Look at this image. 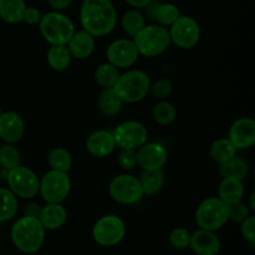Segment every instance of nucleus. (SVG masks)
<instances>
[{
    "label": "nucleus",
    "mask_w": 255,
    "mask_h": 255,
    "mask_svg": "<svg viewBox=\"0 0 255 255\" xmlns=\"http://www.w3.org/2000/svg\"><path fill=\"white\" fill-rule=\"evenodd\" d=\"M152 117L161 126H169L177 119V109L172 102L159 100L152 109Z\"/></svg>",
    "instance_id": "obj_30"
},
{
    "label": "nucleus",
    "mask_w": 255,
    "mask_h": 255,
    "mask_svg": "<svg viewBox=\"0 0 255 255\" xmlns=\"http://www.w3.org/2000/svg\"><path fill=\"white\" fill-rule=\"evenodd\" d=\"M25 134L24 119L15 111L1 112L0 115V138L4 143L15 144Z\"/></svg>",
    "instance_id": "obj_16"
},
{
    "label": "nucleus",
    "mask_w": 255,
    "mask_h": 255,
    "mask_svg": "<svg viewBox=\"0 0 255 255\" xmlns=\"http://www.w3.org/2000/svg\"><path fill=\"white\" fill-rule=\"evenodd\" d=\"M228 139L236 149H249L255 144V121L251 117H241L229 127Z\"/></svg>",
    "instance_id": "obj_15"
},
{
    "label": "nucleus",
    "mask_w": 255,
    "mask_h": 255,
    "mask_svg": "<svg viewBox=\"0 0 255 255\" xmlns=\"http://www.w3.org/2000/svg\"><path fill=\"white\" fill-rule=\"evenodd\" d=\"M46 61L54 71H65L71 65L72 56L66 45H50L46 52Z\"/></svg>",
    "instance_id": "obj_23"
},
{
    "label": "nucleus",
    "mask_w": 255,
    "mask_h": 255,
    "mask_svg": "<svg viewBox=\"0 0 255 255\" xmlns=\"http://www.w3.org/2000/svg\"><path fill=\"white\" fill-rule=\"evenodd\" d=\"M17 197L9 188H0V222H7L17 213Z\"/></svg>",
    "instance_id": "obj_31"
},
{
    "label": "nucleus",
    "mask_w": 255,
    "mask_h": 255,
    "mask_svg": "<svg viewBox=\"0 0 255 255\" xmlns=\"http://www.w3.org/2000/svg\"><path fill=\"white\" fill-rule=\"evenodd\" d=\"M82 30L94 37L111 34L117 25V10L111 0H84L80 7Z\"/></svg>",
    "instance_id": "obj_1"
},
{
    "label": "nucleus",
    "mask_w": 255,
    "mask_h": 255,
    "mask_svg": "<svg viewBox=\"0 0 255 255\" xmlns=\"http://www.w3.org/2000/svg\"><path fill=\"white\" fill-rule=\"evenodd\" d=\"M172 44L181 50H191L198 45L201 40V26L192 16H179L168 29Z\"/></svg>",
    "instance_id": "obj_11"
},
{
    "label": "nucleus",
    "mask_w": 255,
    "mask_h": 255,
    "mask_svg": "<svg viewBox=\"0 0 255 255\" xmlns=\"http://www.w3.org/2000/svg\"><path fill=\"white\" fill-rule=\"evenodd\" d=\"M40 19H41V12L39 9L34 6H26L24 11V16H22V21L27 25H36L39 24Z\"/></svg>",
    "instance_id": "obj_40"
},
{
    "label": "nucleus",
    "mask_w": 255,
    "mask_h": 255,
    "mask_svg": "<svg viewBox=\"0 0 255 255\" xmlns=\"http://www.w3.org/2000/svg\"><path fill=\"white\" fill-rule=\"evenodd\" d=\"M146 25L144 15L138 9H129L121 17V27L127 36L133 39Z\"/></svg>",
    "instance_id": "obj_27"
},
{
    "label": "nucleus",
    "mask_w": 255,
    "mask_h": 255,
    "mask_svg": "<svg viewBox=\"0 0 255 255\" xmlns=\"http://www.w3.org/2000/svg\"><path fill=\"white\" fill-rule=\"evenodd\" d=\"M116 147L120 149H137L148 139V131L142 122L129 120L121 122L112 132Z\"/></svg>",
    "instance_id": "obj_12"
},
{
    "label": "nucleus",
    "mask_w": 255,
    "mask_h": 255,
    "mask_svg": "<svg viewBox=\"0 0 255 255\" xmlns=\"http://www.w3.org/2000/svg\"><path fill=\"white\" fill-rule=\"evenodd\" d=\"M40 34L50 45H67L76 29L72 20L61 11L46 12L39 21Z\"/></svg>",
    "instance_id": "obj_4"
},
{
    "label": "nucleus",
    "mask_w": 255,
    "mask_h": 255,
    "mask_svg": "<svg viewBox=\"0 0 255 255\" xmlns=\"http://www.w3.org/2000/svg\"><path fill=\"white\" fill-rule=\"evenodd\" d=\"M237 154L236 147L233 146L231 141L226 137L223 138H218L211 144L209 147V156H211L212 161L216 162L217 164H222L224 162L229 161L232 157Z\"/></svg>",
    "instance_id": "obj_28"
},
{
    "label": "nucleus",
    "mask_w": 255,
    "mask_h": 255,
    "mask_svg": "<svg viewBox=\"0 0 255 255\" xmlns=\"http://www.w3.org/2000/svg\"><path fill=\"white\" fill-rule=\"evenodd\" d=\"M109 194L112 201L124 206H132L144 197L137 177L122 173L114 177L109 183Z\"/></svg>",
    "instance_id": "obj_9"
},
{
    "label": "nucleus",
    "mask_w": 255,
    "mask_h": 255,
    "mask_svg": "<svg viewBox=\"0 0 255 255\" xmlns=\"http://www.w3.org/2000/svg\"><path fill=\"white\" fill-rule=\"evenodd\" d=\"M71 191L69 172L50 169L40 178L39 194L45 203H62Z\"/></svg>",
    "instance_id": "obj_8"
},
{
    "label": "nucleus",
    "mask_w": 255,
    "mask_h": 255,
    "mask_svg": "<svg viewBox=\"0 0 255 255\" xmlns=\"http://www.w3.org/2000/svg\"><path fill=\"white\" fill-rule=\"evenodd\" d=\"M86 151L95 158H106L116 149L114 134L107 129H96L86 139Z\"/></svg>",
    "instance_id": "obj_17"
},
{
    "label": "nucleus",
    "mask_w": 255,
    "mask_h": 255,
    "mask_svg": "<svg viewBox=\"0 0 255 255\" xmlns=\"http://www.w3.org/2000/svg\"><path fill=\"white\" fill-rule=\"evenodd\" d=\"M66 46L69 47L72 59L86 60L95 52L96 37H94L85 30H80V31H75Z\"/></svg>",
    "instance_id": "obj_19"
},
{
    "label": "nucleus",
    "mask_w": 255,
    "mask_h": 255,
    "mask_svg": "<svg viewBox=\"0 0 255 255\" xmlns=\"http://www.w3.org/2000/svg\"><path fill=\"white\" fill-rule=\"evenodd\" d=\"M47 2L55 11H65L71 6L72 0H47Z\"/></svg>",
    "instance_id": "obj_41"
},
{
    "label": "nucleus",
    "mask_w": 255,
    "mask_h": 255,
    "mask_svg": "<svg viewBox=\"0 0 255 255\" xmlns=\"http://www.w3.org/2000/svg\"><path fill=\"white\" fill-rule=\"evenodd\" d=\"M125 1L133 9H143V7H148L153 0H125Z\"/></svg>",
    "instance_id": "obj_43"
},
{
    "label": "nucleus",
    "mask_w": 255,
    "mask_h": 255,
    "mask_svg": "<svg viewBox=\"0 0 255 255\" xmlns=\"http://www.w3.org/2000/svg\"><path fill=\"white\" fill-rule=\"evenodd\" d=\"M1 112H2V111H1V107H0V115H1Z\"/></svg>",
    "instance_id": "obj_45"
},
{
    "label": "nucleus",
    "mask_w": 255,
    "mask_h": 255,
    "mask_svg": "<svg viewBox=\"0 0 255 255\" xmlns=\"http://www.w3.org/2000/svg\"><path fill=\"white\" fill-rule=\"evenodd\" d=\"M173 82L168 77H161L149 86L148 95L157 100H166L173 92Z\"/></svg>",
    "instance_id": "obj_35"
},
{
    "label": "nucleus",
    "mask_w": 255,
    "mask_h": 255,
    "mask_svg": "<svg viewBox=\"0 0 255 255\" xmlns=\"http://www.w3.org/2000/svg\"><path fill=\"white\" fill-rule=\"evenodd\" d=\"M97 105H99V109L102 115L112 117L116 116V115H119L121 112L124 102L117 96V94L114 91L112 87H106L100 94L99 100H97Z\"/></svg>",
    "instance_id": "obj_26"
},
{
    "label": "nucleus",
    "mask_w": 255,
    "mask_h": 255,
    "mask_svg": "<svg viewBox=\"0 0 255 255\" xmlns=\"http://www.w3.org/2000/svg\"><path fill=\"white\" fill-rule=\"evenodd\" d=\"M132 40L138 54L146 57H157L164 54L172 44L168 29L158 24L144 25Z\"/></svg>",
    "instance_id": "obj_5"
},
{
    "label": "nucleus",
    "mask_w": 255,
    "mask_h": 255,
    "mask_svg": "<svg viewBox=\"0 0 255 255\" xmlns=\"http://www.w3.org/2000/svg\"><path fill=\"white\" fill-rule=\"evenodd\" d=\"M254 199H255V192H252L251 196H249L248 203H247V204H248L249 209H251L252 212L255 211V202H254Z\"/></svg>",
    "instance_id": "obj_44"
},
{
    "label": "nucleus",
    "mask_w": 255,
    "mask_h": 255,
    "mask_svg": "<svg viewBox=\"0 0 255 255\" xmlns=\"http://www.w3.org/2000/svg\"><path fill=\"white\" fill-rule=\"evenodd\" d=\"M244 186L243 181L236 178H223L218 187V198L226 204L232 206L243 201Z\"/></svg>",
    "instance_id": "obj_21"
},
{
    "label": "nucleus",
    "mask_w": 255,
    "mask_h": 255,
    "mask_svg": "<svg viewBox=\"0 0 255 255\" xmlns=\"http://www.w3.org/2000/svg\"><path fill=\"white\" fill-rule=\"evenodd\" d=\"M46 231L37 218L22 216L14 222L10 229V239L22 254L32 255L40 252L45 243Z\"/></svg>",
    "instance_id": "obj_2"
},
{
    "label": "nucleus",
    "mask_w": 255,
    "mask_h": 255,
    "mask_svg": "<svg viewBox=\"0 0 255 255\" xmlns=\"http://www.w3.org/2000/svg\"><path fill=\"white\" fill-rule=\"evenodd\" d=\"M107 61L117 69H129L138 60L139 54L133 40L121 37L116 39L109 45L106 50Z\"/></svg>",
    "instance_id": "obj_13"
},
{
    "label": "nucleus",
    "mask_w": 255,
    "mask_h": 255,
    "mask_svg": "<svg viewBox=\"0 0 255 255\" xmlns=\"http://www.w3.org/2000/svg\"><path fill=\"white\" fill-rule=\"evenodd\" d=\"M37 219L45 231H56L66 223L67 211L62 203H46L41 207Z\"/></svg>",
    "instance_id": "obj_20"
},
{
    "label": "nucleus",
    "mask_w": 255,
    "mask_h": 255,
    "mask_svg": "<svg viewBox=\"0 0 255 255\" xmlns=\"http://www.w3.org/2000/svg\"><path fill=\"white\" fill-rule=\"evenodd\" d=\"M242 237L251 244H255V217L249 216L241 223Z\"/></svg>",
    "instance_id": "obj_39"
},
{
    "label": "nucleus",
    "mask_w": 255,
    "mask_h": 255,
    "mask_svg": "<svg viewBox=\"0 0 255 255\" xmlns=\"http://www.w3.org/2000/svg\"><path fill=\"white\" fill-rule=\"evenodd\" d=\"M249 216H252V211L249 209L248 204L244 203L243 201L229 206V221L233 223L241 224Z\"/></svg>",
    "instance_id": "obj_37"
},
{
    "label": "nucleus",
    "mask_w": 255,
    "mask_h": 255,
    "mask_svg": "<svg viewBox=\"0 0 255 255\" xmlns=\"http://www.w3.org/2000/svg\"><path fill=\"white\" fill-rule=\"evenodd\" d=\"M40 178L29 167L17 166L7 171L6 183L10 191L21 199H32L39 194Z\"/></svg>",
    "instance_id": "obj_10"
},
{
    "label": "nucleus",
    "mask_w": 255,
    "mask_h": 255,
    "mask_svg": "<svg viewBox=\"0 0 255 255\" xmlns=\"http://www.w3.org/2000/svg\"><path fill=\"white\" fill-rule=\"evenodd\" d=\"M179 16H181V11L172 2H158L152 6L151 17L161 26L169 27Z\"/></svg>",
    "instance_id": "obj_24"
},
{
    "label": "nucleus",
    "mask_w": 255,
    "mask_h": 255,
    "mask_svg": "<svg viewBox=\"0 0 255 255\" xmlns=\"http://www.w3.org/2000/svg\"><path fill=\"white\" fill-rule=\"evenodd\" d=\"M126 237V224L116 214H106L96 221L92 227V239L104 248H111L121 243Z\"/></svg>",
    "instance_id": "obj_7"
},
{
    "label": "nucleus",
    "mask_w": 255,
    "mask_h": 255,
    "mask_svg": "<svg viewBox=\"0 0 255 255\" xmlns=\"http://www.w3.org/2000/svg\"><path fill=\"white\" fill-rule=\"evenodd\" d=\"M189 248L196 255H218L221 252V241L216 232L198 228L191 234Z\"/></svg>",
    "instance_id": "obj_18"
},
{
    "label": "nucleus",
    "mask_w": 255,
    "mask_h": 255,
    "mask_svg": "<svg viewBox=\"0 0 255 255\" xmlns=\"http://www.w3.org/2000/svg\"><path fill=\"white\" fill-rule=\"evenodd\" d=\"M137 166L141 167L143 171H156L163 169L166 166L168 153L163 144L151 142L144 143L137 149Z\"/></svg>",
    "instance_id": "obj_14"
},
{
    "label": "nucleus",
    "mask_w": 255,
    "mask_h": 255,
    "mask_svg": "<svg viewBox=\"0 0 255 255\" xmlns=\"http://www.w3.org/2000/svg\"><path fill=\"white\" fill-rule=\"evenodd\" d=\"M25 9V0H0V19L7 24H19L22 21Z\"/></svg>",
    "instance_id": "obj_25"
},
{
    "label": "nucleus",
    "mask_w": 255,
    "mask_h": 255,
    "mask_svg": "<svg viewBox=\"0 0 255 255\" xmlns=\"http://www.w3.org/2000/svg\"><path fill=\"white\" fill-rule=\"evenodd\" d=\"M120 74H121L120 70L112 64H110L109 61L102 62L95 70V80L104 89H106V87H114L117 79H119Z\"/></svg>",
    "instance_id": "obj_33"
},
{
    "label": "nucleus",
    "mask_w": 255,
    "mask_h": 255,
    "mask_svg": "<svg viewBox=\"0 0 255 255\" xmlns=\"http://www.w3.org/2000/svg\"><path fill=\"white\" fill-rule=\"evenodd\" d=\"M40 211H41V207L39 206L35 202H30L25 206L24 208V216L27 217H32V218H39Z\"/></svg>",
    "instance_id": "obj_42"
},
{
    "label": "nucleus",
    "mask_w": 255,
    "mask_h": 255,
    "mask_svg": "<svg viewBox=\"0 0 255 255\" xmlns=\"http://www.w3.org/2000/svg\"><path fill=\"white\" fill-rule=\"evenodd\" d=\"M149 86L151 79L148 74L142 70H128L120 74L112 89L124 104H138L147 97Z\"/></svg>",
    "instance_id": "obj_3"
},
{
    "label": "nucleus",
    "mask_w": 255,
    "mask_h": 255,
    "mask_svg": "<svg viewBox=\"0 0 255 255\" xmlns=\"http://www.w3.org/2000/svg\"><path fill=\"white\" fill-rule=\"evenodd\" d=\"M21 154L20 151L11 143H4L0 146V166L6 171L20 166Z\"/></svg>",
    "instance_id": "obj_34"
},
{
    "label": "nucleus",
    "mask_w": 255,
    "mask_h": 255,
    "mask_svg": "<svg viewBox=\"0 0 255 255\" xmlns=\"http://www.w3.org/2000/svg\"><path fill=\"white\" fill-rule=\"evenodd\" d=\"M117 161L122 169L131 171L137 166V152L134 149H121Z\"/></svg>",
    "instance_id": "obj_38"
},
{
    "label": "nucleus",
    "mask_w": 255,
    "mask_h": 255,
    "mask_svg": "<svg viewBox=\"0 0 255 255\" xmlns=\"http://www.w3.org/2000/svg\"><path fill=\"white\" fill-rule=\"evenodd\" d=\"M218 172L223 178H236L239 181H244L248 178L251 167L249 163L242 157H232L229 161L218 164Z\"/></svg>",
    "instance_id": "obj_22"
},
{
    "label": "nucleus",
    "mask_w": 255,
    "mask_h": 255,
    "mask_svg": "<svg viewBox=\"0 0 255 255\" xmlns=\"http://www.w3.org/2000/svg\"><path fill=\"white\" fill-rule=\"evenodd\" d=\"M191 232L186 228H174L173 231L169 233L168 241L169 244L176 251H184V249L189 248V243H191Z\"/></svg>",
    "instance_id": "obj_36"
},
{
    "label": "nucleus",
    "mask_w": 255,
    "mask_h": 255,
    "mask_svg": "<svg viewBox=\"0 0 255 255\" xmlns=\"http://www.w3.org/2000/svg\"><path fill=\"white\" fill-rule=\"evenodd\" d=\"M194 218L198 228L217 232L229 222V206L218 197H209L197 207Z\"/></svg>",
    "instance_id": "obj_6"
},
{
    "label": "nucleus",
    "mask_w": 255,
    "mask_h": 255,
    "mask_svg": "<svg viewBox=\"0 0 255 255\" xmlns=\"http://www.w3.org/2000/svg\"><path fill=\"white\" fill-rule=\"evenodd\" d=\"M0 249H1V244H0Z\"/></svg>",
    "instance_id": "obj_46"
},
{
    "label": "nucleus",
    "mask_w": 255,
    "mask_h": 255,
    "mask_svg": "<svg viewBox=\"0 0 255 255\" xmlns=\"http://www.w3.org/2000/svg\"><path fill=\"white\" fill-rule=\"evenodd\" d=\"M138 179L144 196H153L161 191L164 184L163 169L143 171Z\"/></svg>",
    "instance_id": "obj_29"
},
{
    "label": "nucleus",
    "mask_w": 255,
    "mask_h": 255,
    "mask_svg": "<svg viewBox=\"0 0 255 255\" xmlns=\"http://www.w3.org/2000/svg\"><path fill=\"white\" fill-rule=\"evenodd\" d=\"M47 163H49L50 169L69 172L72 167V157L64 147H55L49 152Z\"/></svg>",
    "instance_id": "obj_32"
}]
</instances>
